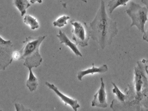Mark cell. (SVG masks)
Segmentation results:
<instances>
[{
  "mask_svg": "<svg viewBox=\"0 0 148 111\" xmlns=\"http://www.w3.org/2000/svg\"><path fill=\"white\" fill-rule=\"evenodd\" d=\"M46 85L49 89L53 90L55 92V93L58 97L61 98L62 101L64 102V103H65V105H67V104L69 105L73 109L74 111H77V109L80 107V105L78 103L77 100L67 97V96H66L64 94H63L62 93H61V92L58 89V88L53 84H51V83H49L48 82H46Z\"/></svg>",
  "mask_w": 148,
  "mask_h": 111,
  "instance_id": "obj_8",
  "label": "cell"
},
{
  "mask_svg": "<svg viewBox=\"0 0 148 111\" xmlns=\"http://www.w3.org/2000/svg\"><path fill=\"white\" fill-rule=\"evenodd\" d=\"M57 37L59 38L61 44L64 43L66 46H68L70 49H72V51L74 52L76 56H78L80 57H82V54L81 53L79 50L77 48V45L74 44L73 42L70 41V40L68 38L66 34L63 32L62 30H59V34L57 35Z\"/></svg>",
  "mask_w": 148,
  "mask_h": 111,
  "instance_id": "obj_10",
  "label": "cell"
},
{
  "mask_svg": "<svg viewBox=\"0 0 148 111\" xmlns=\"http://www.w3.org/2000/svg\"><path fill=\"white\" fill-rule=\"evenodd\" d=\"M72 29L73 40L76 45L82 47H86L88 45V41L90 39V30L87 23L84 22L73 20L71 21Z\"/></svg>",
  "mask_w": 148,
  "mask_h": 111,
  "instance_id": "obj_5",
  "label": "cell"
},
{
  "mask_svg": "<svg viewBox=\"0 0 148 111\" xmlns=\"http://www.w3.org/2000/svg\"><path fill=\"white\" fill-rule=\"evenodd\" d=\"M28 69L29 76L26 82V86L31 92H34L37 88L38 86V81L37 78L34 76L32 69Z\"/></svg>",
  "mask_w": 148,
  "mask_h": 111,
  "instance_id": "obj_11",
  "label": "cell"
},
{
  "mask_svg": "<svg viewBox=\"0 0 148 111\" xmlns=\"http://www.w3.org/2000/svg\"><path fill=\"white\" fill-rule=\"evenodd\" d=\"M108 71V66L107 64H103L99 67H96L94 66V63H92V67L91 69L81 71L78 72L77 78L79 81H82V78L84 76L88 75L94 73H104Z\"/></svg>",
  "mask_w": 148,
  "mask_h": 111,
  "instance_id": "obj_9",
  "label": "cell"
},
{
  "mask_svg": "<svg viewBox=\"0 0 148 111\" xmlns=\"http://www.w3.org/2000/svg\"><path fill=\"white\" fill-rule=\"evenodd\" d=\"M112 84L114 86V88L113 89V92L115 94L116 99L121 103H124L127 100V94H124L121 92L120 90L118 88L114 82H112Z\"/></svg>",
  "mask_w": 148,
  "mask_h": 111,
  "instance_id": "obj_15",
  "label": "cell"
},
{
  "mask_svg": "<svg viewBox=\"0 0 148 111\" xmlns=\"http://www.w3.org/2000/svg\"><path fill=\"white\" fill-rule=\"evenodd\" d=\"M141 1L143 2V3L146 5V7H148V0H142Z\"/></svg>",
  "mask_w": 148,
  "mask_h": 111,
  "instance_id": "obj_20",
  "label": "cell"
},
{
  "mask_svg": "<svg viewBox=\"0 0 148 111\" xmlns=\"http://www.w3.org/2000/svg\"><path fill=\"white\" fill-rule=\"evenodd\" d=\"M14 44L0 36V71H5L13 61Z\"/></svg>",
  "mask_w": 148,
  "mask_h": 111,
  "instance_id": "obj_6",
  "label": "cell"
},
{
  "mask_svg": "<svg viewBox=\"0 0 148 111\" xmlns=\"http://www.w3.org/2000/svg\"><path fill=\"white\" fill-rule=\"evenodd\" d=\"M125 12L132 18V23L130 27L136 26L144 34L143 40L148 42V36L145 31V25L148 20V7L141 6L139 4L132 1Z\"/></svg>",
  "mask_w": 148,
  "mask_h": 111,
  "instance_id": "obj_4",
  "label": "cell"
},
{
  "mask_svg": "<svg viewBox=\"0 0 148 111\" xmlns=\"http://www.w3.org/2000/svg\"><path fill=\"white\" fill-rule=\"evenodd\" d=\"M70 18L69 16H62L61 17L58 18L56 21H54L53 23V26L55 27H63L65 25H67V20Z\"/></svg>",
  "mask_w": 148,
  "mask_h": 111,
  "instance_id": "obj_16",
  "label": "cell"
},
{
  "mask_svg": "<svg viewBox=\"0 0 148 111\" xmlns=\"http://www.w3.org/2000/svg\"><path fill=\"white\" fill-rule=\"evenodd\" d=\"M101 87L98 92L94 95V99L92 102V106L106 108L108 107L107 93L105 88V84L104 83L103 78L102 77L101 78Z\"/></svg>",
  "mask_w": 148,
  "mask_h": 111,
  "instance_id": "obj_7",
  "label": "cell"
},
{
  "mask_svg": "<svg viewBox=\"0 0 148 111\" xmlns=\"http://www.w3.org/2000/svg\"><path fill=\"white\" fill-rule=\"evenodd\" d=\"M148 61L143 60L137 62V66L135 67L134 82L133 84L135 95L134 99L131 103L133 105L140 106V103L143 104V99L148 102ZM128 92H133L129 90Z\"/></svg>",
  "mask_w": 148,
  "mask_h": 111,
  "instance_id": "obj_3",
  "label": "cell"
},
{
  "mask_svg": "<svg viewBox=\"0 0 148 111\" xmlns=\"http://www.w3.org/2000/svg\"><path fill=\"white\" fill-rule=\"evenodd\" d=\"M30 2L32 4L35 3L36 2H38L39 3H41L42 2V0H30Z\"/></svg>",
  "mask_w": 148,
  "mask_h": 111,
  "instance_id": "obj_19",
  "label": "cell"
},
{
  "mask_svg": "<svg viewBox=\"0 0 148 111\" xmlns=\"http://www.w3.org/2000/svg\"><path fill=\"white\" fill-rule=\"evenodd\" d=\"M23 21L26 25L29 26L31 29L32 30L38 29L40 27L38 22L34 17L29 14H27L25 16L23 19Z\"/></svg>",
  "mask_w": 148,
  "mask_h": 111,
  "instance_id": "obj_14",
  "label": "cell"
},
{
  "mask_svg": "<svg viewBox=\"0 0 148 111\" xmlns=\"http://www.w3.org/2000/svg\"><path fill=\"white\" fill-rule=\"evenodd\" d=\"M46 36L37 37H26L23 42V46L20 51L21 60H24L23 66L28 69L39 67L43 61L40 53V47Z\"/></svg>",
  "mask_w": 148,
  "mask_h": 111,
  "instance_id": "obj_2",
  "label": "cell"
},
{
  "mask_svg": "<svg viewBox=\"0 0 148 111\" xmlns=\"http://www.w3.org/2000/svg\"><path fill=\"white\" fill-rule=\"evenodd\" d=\"M14 107L17 111H31V110L27 108L25 106H24L23 104H20V103H16L14 104Z\"/></svg>",
  "mask_w": 148,
  "mask_h": 111,
  "instance_id": "obj_17",
  "label": "cell"
},
{
  "mask_svg": "<svg viewBox=\"0 0 148 111\" xmlns=\"http://www.w3.org/2000/svg\"><path fill=\"white\" fill-rule=\"evenodd\" d=\"M13 60H21V55L20 51H14L12 53Z\"/></svg>",
  "mask_w": 148,
  "mask_h": 111,
  "instance_id": "obj_18",
  "label": "cell"
},
{
  "mask_svg": "<svg viewBox=\"0 0 148 111\" xmlns=\"http://www.w3.org/2000/svg\"><path fill=\"white\" fill-rule=\"evenodd\" d=\"M129 1L130 0H110L108 4L109 14H112L115 9L120 6H125Z\"/></svg>",
  "mask_w": 148,
  "mask_h": 111,
  "instance_id": "obj_13",
  "label": "cell"
},
{
  "mask_svg": "<svg viewBox=\"0 0 148 111\" xmlns=\"http://www.w3.org/2000/svg\"><path fill=\"white\" fill-rule=\"evenodd\" d=\"M14 5L20 12L21 16L26 14L27 8L31 6L28 0H14Z\"/></svg>",
  "mask_w": 148,
  "mask_h": 111,
  "instance_id": "obj_12",
  "label": "cell"
},
{
  "mask_svg": "<svg viewBox=\"0 0 148 111\" xmlns=\"http://www.w3.org/2000/svg\"><path fill=\"white\" fill-rule=\"evenodd\" d=\"M89 26L91 38L97 42L103 49L111 45L113 38L118 33L117 23L108 17L103 0L101 7L93 20L89 23Z\"/></svg>",
  "mask_w": 148,
  "mask_h": 111,
  "instance_id": "obj_1",
  "label": "cell"
}]
</instances>
